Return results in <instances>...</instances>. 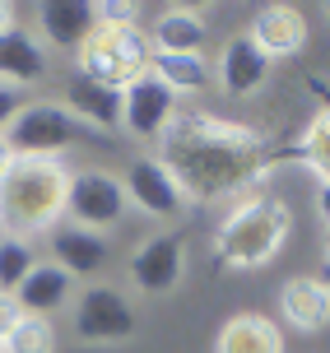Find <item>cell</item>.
Returning a JSON list of instances; mask_svg holds the SVG:
<instances>
[{
    "instance_id": "23",
    "label": "cell",
    "mask_w": 330,
    "mask_h": 353,
    "mask_svg": "<svg viewBox=\"0 0 330 353\" xmlns=\"http://www.w3.org/2000/svg\"><path fill=\"white\" fill-rule=\"evenodd\" d=\"M5 353H56V325L47 316L23 312V321L5 335Z\"/></svg>"
},
{
    "instance_id": "16",
    "label": "cell",
    "mask_w": 330,
    "mask_h": 353,
    "mask_svg": "<svg viewBox=\"0 0 330 353\" xmlns=\"http://www.w3.org/2000/svg\"><path fill=\"white\" fill-rule=\"evenodd\" d=\"M279 321L298 335H316L330 325V293L316 274H293L279 288Z\"/></svg>"
},
{
    "instance_id": "30",
    "label": "cell",
    "mask_w": 330,
    "mask_h": 353,
    "mask_svg": "<svg viewBox=\"0 0 330 353\" xmlns=\"http://www.w3.org/2000/svg\"><path fill=\"white\" fill-rule=\"evenodd\" d=\"M10 163H14V149H10L5 135H0V181H5V172H10Z\"/></svg>"
},
{
    "instance_id": "27",
    "label": "cell",
    "mask_w": 330,
    "mask_h": 353,
    "mask_svg": "<svg viewBox=\"0 0 330 353\" xmlns=\"http://www.w3.org/2000/svg\"><path fill=\"white\" fill-rule=\"evenodd\" d=\"M19 321H23V307H19V298H14V293H5V288H0V344H5V335L14 330Z\"/></svg>"
},
{
    "instance_id": "7",
    "label": "cell",
    "mask_w": 330,
    "mask_h": 353,
    "mask_svg": "<svg viewBox=\"0 0 330 353\" xmlns=\"http://www.w3.org/2000/svg\"><path fill=\"white\" fill-rule=\"evenodd\" d=\"M122 186H126L130 210L144 214V219H154V223H168V219H177V214L191 205L182 176L168 168V159H158V154H144V159L130 163L122 172Z\"/></svg>"
},
{
    "instance_id": "32",
    "label": "cell",
    "mask_w": 330,
    "mask_h": 353,
    "mask_svg": "<svg viewBox=\"0 0 330 353\" xmlns=\"http://www.w3.org/2000/svg\"><path fill=\"white\" fill-rule=\"evenodd\" d=\"M321 251H326V261H330V228H326V237H321Z\"/></svg>"
},
{
    "instance_id": "9",
    "label": "cell",
    "mask_w": 330,
    "mask_h": 353,
    "mask_svg": "<svg viewBox=\"0 0 330 353\" xmlns=\"http://www.w3.org/2000/svg\"><path fill=\"white\" fill-rule=\"evenodd\" d=\"M126 279L135 283L139 293L173 298L177 288L186 283V237L177 228L144 237V242L130 251V261H126Z\"/></svg>"
},
{
    "instance_id": "5",
    "label": "cell",
    "mask_w": 330,
    "mask_h": 353,
    "mask_svg": "<svg viewBox=\"0 0 330 353\" xmlns=\"http://www.w3.org/2000/svg\"><path fill=\"white\" fill-rule=\"evenodd\" d=\"M5 140L14 154H28V159H61L66 149L84 140V125L66 112V103L37 98V103H23L14 125L5 130Z\"/></svg>"
},
{
    "instance_id": "4",
    "label": "cell",
    "mask_w": 330,
    "mask_h": 353,
    "mask_svg": "<svg viewBox=\"0 0 330 353\" xmlns=\"http://www.w3.org/2000/svg\"><path fill=\"white\" fill-rule=\"evenodd\" d=\"M70 316H75V339L84 349H117V344H130L135 339V307L122 288L112 283H88L75 293L70 302Z\"/></svg>"
},
{
    "instance_id": "3",
    "label": "cell",
    "mask_w": 330,
    "mask_h": 353,
    "mask_svg": "<svg viewBox=\"0 0 330 353\" xmlns=\"http://www.w3.org/2000/svg\"><path fill=\"white\" fill-rule=\"evenodd\" d=\"M149 61H154V47L139 23H98L75 52V74L126 93L139 74H149Z\"/></svg>"
},
{
    "instance_id": "20",
    "label": "cell",
    "mask_w": 330,
    "mask_h": 353,
    "mask_svg": "<svg viewBox=\"0 0 330 353\" xmlns=\"http://www.w3.org/2000/svg\"><path fill=\"white\" fill-rule=\"evenodd\" d=\"M214 353H284V330L265 312H237L219 325Z\"/></svg>"
},
{
    "instance_id": "26",
    "label": "cell",
    "mask_w": 330,
    "mask_h": 353,
    "mask_svg": "<svg viewBox=\"0 0 330 353\" xmlns=\"http://www.w3.org/2000/svg\"><path fill=\"white\" fill-rule=\"evenodd\" d=\"M19 112H23V93H19V88H10V84H0V135L14 125Z\"/></svg>"
},
{
    "instance_id": "31",
    "label": "cell",
    "mask_w": 330,
    "mask_h": 353,
    "mask_svg": "<svg viewBox=\"0 0 330 353\" xmlns=\"http://www.w3.org/2000/svg\"><path fill=\"white\" fill-rule=\"evenodd\" d=\"M316 279H321V288L330 293V261H321V270H316Z\"/></svg>"
},
{
    "instance_id": "22",
    "label": "cell",
    "mask_w": 330,
    "mask_h": 353,
    "mask_svg": "<svg viewBox=\"0 0 330 353\" xmlns=\"http://www.w3.org/2000/svg\"><path fill=\"white\" fill-rule=\"evenodd\" d=\"M316 181H330V107H321L312 121L298 135V154H293Z\"/></svg>"
},
{
    "instance_id": "8",
    "label": "cell",
    "mask_w": 330,
    "mask_h": 353,
    "mask_svg": "<svg viewBox=\"0 0 330 353\" xmlns=\"http://www.w3.org/2000/svg\"><path fill=\"white\" fill-rule=\"evenodd\" d=\"M126 214H130V200H126V186L117 172L84 168V172L70 176V205H66L70 223L93 228V232H112Z\"/></svg>"
},
{
    "instance_id": "25",
    "label": "cell",
    "mask_w": 330,
    "mask_h": 353,
    "mask_svg": "<svg viewBox=\"0 0 330 353\" xmlns=\"http://www.w3.org/2000/svg\"><path fill=\"white\" fill-rule=\"evenodd\" d=\"M139 14H144V5H135V0H93L98 23H139Z\"/></svg>"
},
{
    "instance_id": "18",
    "label": "cell",
    "mask_w": 330,
    "mask_h": 353,
    "mask_svg": "<svg viewBox=\"0 0 330 353\" xmlns=\"http://www.w3.org/2000/svg\"><path fill=\"white\" fill-rule=\"evenodd\" d=\"M47 70H52V52L33 28H14L0 37V84L23 93L28 84L47 79Z\"/></svg>"
},
{
    "instance_id": "6",
    "label": "cell",
    "mask_w": 330,
    "mask_h": 353,
    "mask_svg": "<svg viewBox=\"0 0 330 353\" xmlns=\"http://www.w3.org/2000/svg\"><path fill=\"white\" fill-rule=\"evenodd\" d=\"M265 135L246 121H228V117H214V112H200V107H177V117L168 121L158 149L163 154H186V149H261Z\"/></svg>"
},
{
    "instance_id": "17",
    "label": "cell",
    "mask_w": 330,
    "mask_h": 353,
    "mask_svg": "<svg viewBox=\"0 0 330 353\" xmlns=\"http://www.w3.org/2000/svg\"><path fill=\"white\" fill-rule=\"evenodd\" d=\"M246 33L265 52V61H289L307 47V14L293 5H265Z\"/></svg>"
},
{
    "instance_id": "28",
    "label": "cell",
    "mask_w": 330,
    "mask_h": 353,
    "mask_svg": "<svg viewBox=\"0 0 330 353\" xmlns=\"http://www.w3.org/2000/svg\"><path fill=\"white\" fill-rule=\"evenodd\" d=\"M14 28H19V10L10 5V0H0V37L14 33Z\"/></svg>"
},
{
    "instance_id": "33",
    "label": "cell",
    "mask_w": 330,
    "mask_h": 353,
    "mask_svg": "<svg viewBox=\"0 0 330 353\" xmlns=\"http://www.w3.org/2000/svg\"><path fill=\"white\" fill-rule=\"evenodd\" d=\"M0 353H5V344H0Z\"/></svg>"
},
{
    "instance_id": "11",
    "label": "cell",
    "mask_w": 330,
    "mask_h": 353,
    "mask_svg": "<svg viewBox=\"0 0 330 353\" xmlns=\"http://www.w3.org/2000/svg\"><path fill=\"white\" fill-rule=\"evenodd\" d=\"M265 79H270L265 52L251 42V33H233L224 42L219 61H214V88L228 93V98H251V93L265 88Z\"/></svg>"
},
{
    "instance_id": "14",
    "label": "cell",
    "mask_w": 330,
    "mask_h": 353,
    "mask_svg": "<svg viewBox=\"0 0 330 353\" xmlns=\"http://www.w3.org/2000/svg\"><path fill=\"white\" fill-rule=\"evenodd\" d=\"M144 33H149L154 56H205L209 23L195 5H163L154 14V28Z\"/></svg>"
},
{
    "instance_id": "24",
    "label": "cell",
    "mask_w": 330,
    "mask_h": 353,
    "mask_svg": "<svg viewBox=\"0 0 330 353\" xmlns=\"http://www.w3.org/2000/svg\"><path fill=\"white\" fill-rule=\"evenodd\" d=\"M37 265L33 256V242H19V237H0V288L5 293H14L19 283H23V274Z\"/></svg>"
},
{
    "instance_id": "1",
    "label": "cell",
    "mask_w": 330,
    "mask_h": 353,
    "mask_svg": "<svg viewBox=\"0 0 330 353\" xmlns=\"http://www.w3.org/2000/svg\"><path fill=\"white\" fill-rule=\"evenodd\" d=\"M70 168L61 159H28L14 154L10 172L0 181V237L37 242L66 223L70 205Z\"/></svg>"
},
{
    "instance_id": "13",
    "label": "cell",
    "mask_w": 330,
    "mask_h": 353,
    "mask_svg": "<svg viewBox=\"0 0 330 353\" xmlns=\"http://www.w3.org/2000/svg\"><path fill=\"white\" fill-rule=\"evenodd\" d=\"M98 28L93 0H42L33 5V33L47 42V52H79V42Z\"/></svg>"
},
{
    "instance_id": "2",
    "label": "cell",
    "mask_w": 330,
    "mask_h": 353,
    "mask_svg": "<svg viewBox=\"0 0 330 353\" xmlns=\"http://www.w3.org/2000/svg\"><path fill=\"white\" fill-rule=\"evenodd\" d=\"M293 232V214L279 195L251 191L242 200H233L224 214V223L214 228V256L228 265V270H265L275 261L284 242Z\"/></svg>"
},
{
    "instance_id": "34",
    "label": "cell",
    "mask_w": 330,
    "mask_h": 353,
    "mask_svg": "<svg viewBox=\"0 0 330 353\" xmlns=\"http://www.w3.org/2000/svg\"><path fill=\"white\" fill-rule=\"evenodd\" d=\"M326 14H330V5H326Z\"/></svg>"
},
{
    "instance_id": "12",
    "label": "cell",
    "mask_w": 330,
    "mask_h": 353,
    "mask_svg": "<svg viewBox=\"0 0 330 353\" xmlns=\"http://www.w3.org/2000/svg\"><path fill=\"white\" fill-rule=\"evenodd\" d=\"M66 112L84 130H98V135H122V117H126V98L122 88H107V84H93L84 74H70L66 79Z\"/></svg>"
},
{
    "instance_id": "15",
    "label": "cell",
    "mask_w": 330,
    "mask_h": 353,
    "mask_svg": "<svg viewBox=\"0 0 330 353\" xmlns=\"http://www.w3.org/2000/svg\"><path fill=\"white\" fill-rule=\"evenodd\" d=\"M47 247H52V261L66 270L70 279H93V274H103L107 265V232H93V228H79V223H61V228L47 237Z\"/></svg>"
},
{
    "instance_id": "10",
    "label": "cell",
    "mask_w": 330,
    "mask_h": 353,
    "mask_svg": "<svg viewBox=\"0 0 330 353\" xmlns=\"http://www.w3.org/2000/svg\"><path fill=\"white\" fill-rule=\"evenodd\" d=\"M122 98H126L122 135H130V140H163L168 121L177 117V93H173V88L149 70V74H139Z\"/></svg>"
},
{
    "instance_id": "19",
    "label": "cell",
    "mask_w": 330,
    "mask_h": 353,
    "mask_svg": "<svg viewBox=\"0 0 330 353\" xmlns=\"http://www.w3.org/2000/svg\"><path fill=\"white\" fill-rule=\"evenodd\" d=\"M14 298H19V307H23L28 316L52 321L56 312H66L70 302H75V279H70L56 261H37L33 270L23 274V283L14 288Z\"/></svg>"
},
{
    "instance_id": "21",
    "label": "cell",
    "mask_w": 330,
    "mask_h": 353,
    "mask_svg": "<svg viewBox=\"0 0 330 353\" xmlns=\"http://www.w3.org/2000/svg\"><path fill=\"white\" fill-rule=\"evenodd\" d=\"M149 70L173 88L177 98H200L214 88V61L209 56H154Z\"/></svg>"
},
{
    "instance_id": "29",
    "label": "cell",
    "mask_w": 330,
    "mask_h": 353,
    "mask_svg": "<svg viewBox=\"0 0 330 353\" xmlns=\"http://www.w3.org/2000/svg\"><path fill=\"white\" fill-rule=\"evenodd\" d=\"M316 214L326 219V228H330V181H316Z\"/></svg>"
}]
</instances>
